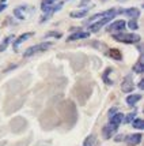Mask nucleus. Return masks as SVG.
<instances>
[{"mask_svg": "<svg viewBox=\"0 0 144 146\" xmlns=\"http://www.w3.org/2000/svg\"><path fill=\"white\" fill-rule=\"evenodd\" d=\"M113 38L118 42H124V44H137L140 41V36L133 34V33H114Z\"/></svg>", "mask_w": 144, "mask_h": 146, "instance_id": "nucleus-1", "label": "nucleus"}, {"mask_svg": "<svg viewBox=\"0 0 144 146\" xmlns=\"http://www.w3.org/2000/svg\"><path fill=\"white\" fill-rule=\"evenodd\" d=\"M52 45H53V42H41V44H38V45L30 46V48H27L26 52L23 53V57H30V56H33V55H36V53L44 52V51H46V49H49Z\"/></svg>", "mask_w": 144, "mask_h": 146, "instance_id": "nucleus-2", "label": "nucleus"}, {"mask_svg": "<svg viewBox=\"0 0 144 146\" xmlns=\"http://www.w3.org/2000/svg\"><path fill=\"white\" fill-rule=\"evenodd\" d=\"M117 15V11L112 8V10H106V11H103V13H99V14H95L93 15L91 18H88L84 23L86 25H91L93 23V21H99V19H103V18H107V17H116Z\"/></svg>", "mask_w": 144, "mask_h": 146, "instance_id": "nucleus-3", "label": "nucleus"}, {"mask_svg": "<svg viewBox=\"0 0 144 146\" xmlns=\"http://www.w3.org/2000/svg\"><path fill=\"white\" fill-rule=\"evenodd\" d=\"M126 26V22L125 21H122V19H120V21H116V22H113V23H110V25L107 26V32L110 33H114V32H122L124 29H125Z\"/></svg>", "mask_w": 144, "mask_h": 146, "instance_id": "nucleus-4", "label": "nucleus"}, {"mask_svg": "<svg viewBox=\"0 0 144 146\" xmlns=\"http://www.w3.org/2000/svg\"><path fill=\"white\" fill-rule=\"evenodd\" d=\"M133 79H132V75L129 74V75H126L125 78H124V81H122V83H121V90L124 92V93H131L132 90H133Z\"/></svg>", "mask_w": 144, "mask_h": 146, "instance_id": "nucleus-5", "label": "nucleus"}, {"mask_svg": "<svg viewBox=\"0 0 144 146\" xmlns=\"http://www.w3.org/2000/svg\"><path fill=\"white\" fill-rule=\"evenodd\" d=\"M113 18H114V17H107V18H103V19H99V21H97L95 23L90 25V32H93V33L99 32L101 27H102V26H105L107 22H110Z\"/></svg>", "mask_w": 144, "mask_h": 146, "instance_id": "nucleus-6", "label": "nucleus"}, {"mask_svg": "<svg viewBox=\"0 0 144 146\" xmlns=\"http://www.w3.org/2000/svg\"><path fill=\"white\" fill-rule=\"evenodd\" d=\"M117 126H114V124H112V123H109V124H106L105 127H103V130H102V134H103V138L105 139H109V138H112L114 134L117 133Z\"/></svg>", "mask_w": 144, "mask_h": 146, "instance_id": "nucleus-7", "label": "nucleus"}, {"mask_svg": "<svg viewBox=\"0 0 144 146\" xmlns=\"http://www.w3.org/2000/svg\"><path fill=\"white\" fill-rule=\"evenodd\" d=\"M118 14H124V15H128L129 18H132L133 21H136V19L140 17V10L139 8H135V7H132V8H126V10H120L117 11Z\"/></svg>", "mask_w": 144, "mask_h": 146, "instance_id": "nucleus-8", "label": "nucleus"}, {"mask_svg": "<svg viewBox=\"0 0 144 146\" xmlns=\"http://www.w3.org/2000/svg\"><path fill=\"white\" fill-rule=\"evenodd\" d=\"M125 142L128 146H136L141 142V134H132L125 138Z\"/></svg>", "mask_w": 144, "mask_h": 146, "instance_id": "nucleus-9", "label": "nucleus"}, {"mask_svg": "<svg viewBox=\"0 0 144 146\" xmlns=\"http://www.w3.org/2000/svg\"><path fill=\"white\" fill-rule=\"evenodd\" d=\"M90 37V32H82V30H78L74 34H71L67 41H76V40H82V38H88Z\"/></svg>", "mask_w": 144, "mask_h": 146, "instance_id": "nucleus-10", "label": "nucleus"}, {"mask_svg": "<svg viewBox=\"0 0 144 146\" xmlns=\"http://www.w3.org/2000/svg\"><path fill=\"white\" fill-rule=\"evenodd\" d=\"M33 34H34V33H25V34L19 36L18 40H16V41L14 42V49L16 51V49H18V46H19V45L22 44V42H25V41H27V40H29V38H30V37L33 36Z\"/></svg>", "mask_w": 144, "mask_h": 146, "instance_id": "nucleus-11", "label": "nucleus"}, {"mask_svg": "<svg viewBox=\"0 0 144 146\" xmlns=\"http://www.w3.org/2000/svg\"><path fill=\"white\" fill-rule=\"evenodd\" d=\"M122 120H124V115L121 113V112H116L113 116H110V123L114 124V126H117V127L121 124Z\"/></svg>", "mask_w": 144, "mask_h": 146, "instance_id": "nucleus-12", "label": "nucleus"}, {"mask_svg": "<svg viewBox=\"0 0 144 146\" xmlns=\"http://www.w3.org/2000/svg\"><path fill=\"white\" fill-rule=\"evenodd\" d=\"M88 14V8H83V10H78V11H72L69 14V17L74 19H78V18H84L86 15Z\"/></svg>", "mask_w": 144, "mask_h": 146, "instance_id": "nucleus-13", "label": "nucleus"}, {"mask_svg": "<svg viewBox=\"0 0 144 146\" xmlns=\"http://www.w3.org/2000/svg\"><path fill=\"white\" fill-rule=\"evenodd\" d=\"M141 100V96L140 94H131L126 97V104L128 105H135L137 101H140Z\"/></svg>", "mask_w": 144, "mask_h": 146, "instance_id": "nucleus-14", "label": "nucleus"}, {"mask_svg": "<svg viewBox=\"0 0 144 146\" xmlns=\"http://www.w3.org/2000/svg\"><path fill=\"white\" fill-rule=\"evenodd\" d=\"M107 55L112 57V59H114V60H121L122 59V55H121V51H118V49H116V48H113V49H110V51L107 52Z\"/></svg>", "mask_w": 144, "mask_h": 146, "instance_id": "nucleus-15", "label": "nucleus"}, {"mask_svg": "<svg viewBox=\"0 0 144 146\" xmlns=\"http://www.w3.org/2000/svg\"><path fill=\"white\" fill-rule=\"evenodd\" d=\"M25 10H26V7H18V8L14 10V15H15L18 19H25L26 18Z\"/></svg>", "mask_w": 144, "mask_h": 146, "instance_id": "nucleus-16", "label": "nucleus"}, {"mask_svg": "<svg viewBox=\"0 0 144 146\" xmlns=\"http://www.w3.org/2000/svg\"><path fill=\"white\" fill-rule=\"evenodd\" d=\"M14 38H15V36H14V34H11V36H7V37L4 38V41H3V44H0V52L6 51V48L8 46V44L12 41Z\"/></svg>", "mask_w": 144, "mask_h": 146, "instance_id": "nucleus-17", "label": "nucleus"}, {"mask_svg": "<svg viewBox=\"0 0 144 146\" xmlns=\"http://www.w3.org/2000/svg\"><path fill=\"white\" fill-rule=\"evenodd\" d=\"M95 145H97L95 135H88L87 138L84 139V143H83V146H95Z\"/></svg>", "mask_w": 144, "mask_h": 146, "instance_id": "nucleus-18", "label": "nucleus"}, {"mask_svg": "<svg viewBox=\"0 0 144 146\" xmlns=\"http://www.w3.org/2000/svg\"><path fill=\"white\" fill-rule=\"evenodd\" d=\"M133 71H135V72H137V74H141V72H143V71H144V63H143V60H140V62H137V63L135 64Z\"/></svg>", "mask_w": 144, "mask_h": 146, "instance_id": "nucleus-19", "label": "nucleus"}, {"mask_svg": "<svg viewBox=\"0 0 144 146\" xmlns=\"http://www.w3.org/2000/svg\"><path fill=\"white\" fill-rule=\"evenodd\" d=\"M132 124H133V127L137 128V130H143V128H144L143 119H135V120L132 121Z\"/></svg>", "mask_w": 144, "mask_h": 146, "instance_id": "nucleus-20", "label": "nucleus"}, {"mask_svg": "<svg viewBox=\"0 0 144 146\" xmlns=\"http://www.w3.org/2000/svg\"><path fill=\"white\" fill-rule=\"evenodd\" d=\"M112 68H106V71H105V72H103V81H105V83H106V85H112V81H110V79H109V74H110V72H112Z\"/></svg>", "mask_w": 144, "mask_h": 146, "instance_id": "nucleus-21", "label": "nucleus"}, {"mask_svg": "<svg viewBox=\"0 0 144 146\" xmlns=\"http://www.w3.org/2000/svg\"><path fill=\"white\" fill-rule=\"evenodd\" d=\"M135 116H136V112H131V113L126 115V117L124 120H125V123H131V121L135 120Z\"/></svg>", "mask_w": 144, "mask_h": 146, "instance_id": "nucleus-22", "label": "nucleus"}, {"mask_svg": "<svg viewBox=\"0 0 144 146\" xmlns=\"http://www.w3.org/2000/svg\"><path fill=\"white\" fill-rule=\"evenodd\" d=\"M128 26H129V29H132V30H136V29H139L137 22H136V21H133V19H131V21L128 22Z\"/></svg>", "mask_w": 144, "mask_h": 146, "instance_id": "nucleus-23", "label": "nucleus"}, {"mask_svg": "<svg viewBox=\"0 0 144 146\" xmlns=\"http://www.w3.org/2000/svg\"><path fill=\"white\" fill-rule=\"evenodd\" d=\"M61 36H63V34H61V33H56V32H49L48 33V34H46V36H45V37L48 38V37H56V38H60L61 37Z\"/></svg>", "mask_w": 144, "mask_h": 146, "instance_id": "nucleus-24", "label": "nucleus"}, {"mask_svg": "<svg viewBox=\"0 0 144 146\" xmlns=\"http://www.w3.org/2000/svg\"><path fill=\"white\" fill-rule=\"evenodd\" d=\"M125 139V137H124V135H117V137H116V141H117V142H120V141H124Z\"/></svg>", "mask_w": 144, "mask_h": 146, "instance_id": "nucleus-25", "label": "nucleus"}, {"mask_svg": "<svg viewBox=\"0 0 144 146\" xmlns=\"http://www.w3.org/2000/svg\"><path fill=\"white\" fill-rule=\"evenodd\" d=\"M116 112H117V109H116V108L110 109V111H109V117H110V116H113V115L116 113Z\"/></svg>", "mask_w": 144, "mask_h": 146, "instance_id": "nucleus-26", "label": "nucleus"}, {"mask_svg": "<svg viewBox=\"0 0 144 146\" xmlns=\"http://www.w3.org/2000/svg\"><path fill=\"white\" fill-rule=\"evenodd\" d=\"M139 88H140V89H144V79H141V81L139 82Z\"/></svg>", "mask_w": 144, "mask_h": 146, "instance_id": "nucleus-27", "label": "nucleus"}, {"mask_svg": "<svg viewBox=\"0 0 144 146\" xmlns=\"http://www.w3.org/2000/svg\"><path fill=\"white\" fill-rule=\"evenodd\" d=\"M6 4H3V3H0V13H1V11H4V10H6Z\"/></svg>", "mask_w": 144, "mask_h": 146, "instance_id": "nucleus-28", "label": "nucleus"}, {"mask_svg": "<svg viewBox=\"0 0 144 146\" xmlns=\"http://www.w3.org/2000/svg\"><path fill=\"white\" fill-rule=\"evenodd\" d=\"M4 1H6V0H1V3H3V4H4Z\"/></svg>", "mask_w": 144, "mask_h": 146, "instance_id": "nucleus-29", "label": "nucleus"}, {"mask_svg": "<svg viewBox=\"0 0 144 146\" xmlns=\"http://www.w3.org/2000/svg\"><path fill=\"white\" fill-rule=\"evenodd\" d=\"M118 1H125V0H118Z\"/></svg>", "mask_w": 144, "mask_h": 146, "instance_id": "nucleus-30", "label": "nucleus"}, {"mask_svg": "<svg viewBox=\"0 0 144 146\" xmlns=\"http://www.w3.org/2000/svg\"><path fill=\"white\" fill-rule=\"evenodd\" d=\"M101 1H107V0H101Z\"/></svg>", "mask_w": 144, "mask_h": 146, "instance_id": "nucleus-31", "label": "nucleus"}]
</instances>
